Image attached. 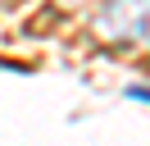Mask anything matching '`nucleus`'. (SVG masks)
I'll return each instance as SVG.
<instances>
[{
	"label": "nucleus",
	"mask_w": 150,
	"mask_h": 146,
	"mask_svg": "<svg viewBox=\"0 0 150 146\" xmlns=\"http://www.w3.org/2000/svg\"><path fill=\"white\" fill-rule=\"evenodd\" d=\"M91 32L105 46H141L150 41V0H105L91 18Z\"/></svg>",
	"instance_id": "f257e3e1"
}]
</instances>
